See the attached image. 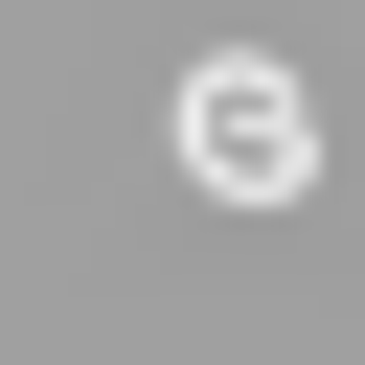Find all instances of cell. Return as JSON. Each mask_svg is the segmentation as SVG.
Listing matches in <instances>:
<instances>
[{
	"label": "cell",
	"mask_w": 365,
	"mask_h": 365,
	"mask_svg": "<svg viewBox=\"0 0 365 365\" xmlns=\"http://www.w3.org/2000/svg\"><path fill=\"white\" fill-rule=\"evenodd\" d=\"M160 137H182V182H228V205H297V182H319V114H297L274 46H205V68L160 91Z\"/></svg>",
	"instance_id": "6da1fadb"
}]
</instances>
